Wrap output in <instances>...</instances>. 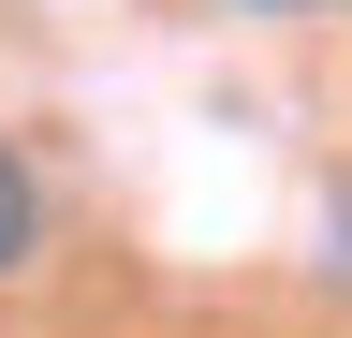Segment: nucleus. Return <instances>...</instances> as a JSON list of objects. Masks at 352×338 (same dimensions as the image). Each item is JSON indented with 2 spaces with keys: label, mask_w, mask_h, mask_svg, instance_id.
<instances>
[{
  "label": "nucleus",
  "mask_w": 352,
  "mask_h": 338,
  "mask_svg": "<svg viewBox=\"0 0 352 338\" xmlns=\"http://www.w3.org/2000/svg\"><path fill=\"white\" fill-rule=\"evenodd\" d=\"M30 250H44V177H30L15 147H0V279H15Z\"/></svg>",
  "instance_id": "1"
},
{
  "label": "nucleus",
  "mask_w": 352,
  "mask_h": 338,
  "mask_svg": "<svg viewBox=\"0 0 352 338\" xmlns=\"http://www.w3.org/2000/svg\"><path fill=\"white\" fill-rule=\"evenodd\" d=\"M323 235H338V265H352V191H338V206H323Z\"/></svg>",
  "instance_id": "3"
},
{
  "label": "nucleus",
  "mask_w": 352,
  "mask_h": 338,
  "mask_svg": "<svg viewBox=\"0 0 352 338\" xmlns=\"http://www.w3.org/2000/svg\"><path fill=\"white\" fill-rule=\"evenodd\" d=\"M235 15H338V0H235Z\"/></svg>",
  "instance_id": "2"
}]
</instances>
